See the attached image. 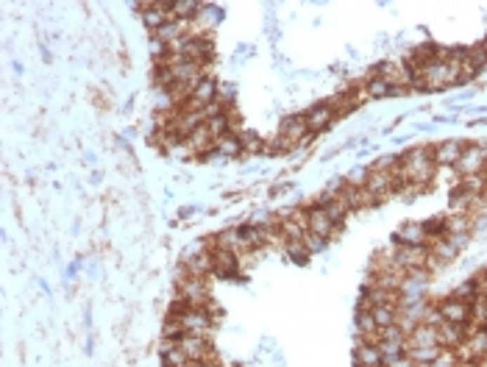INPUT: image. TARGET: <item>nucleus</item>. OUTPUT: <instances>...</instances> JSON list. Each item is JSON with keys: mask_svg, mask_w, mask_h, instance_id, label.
<instances>
[{"mask_svg": "<svg viewBox=\"0 0 487 367\" xmlns=\"http://www.w3.org/2000/svg\"><path fill=\"white\" fill-rule=\"evenodd\" d=\"M434 167L432 147H409L401 156V181L409 187H426L434 175Z\"/></svg>", "mask_w": 487, "mask_h": 367, "instance_id": "nucleus-1", "label": "nucleus"}, {"mask_svg": "<svg viewBox=\"0 0 487 367\" xmlns=\"http://www.w3.org/2000/svg\"><path fill=\"white\" fill-rule=\"evenodd\" d=\"M173 317L181 323V328H184V334H209V328H212V309H209V303L206 306H175L173 309Z\"/></svg>", "mask_w": 487, "mask_h": 367, "instance_id": "nucleus-2", "label": "nucleus"}, {"mask_svg": "<svg viewBox=\"0 0 487 367\" xmlns=\"http://www.w3.org/2000/svg\"><path fill=\"white\" fill-rule=\"evenodd\" d=\"M178 300H181V306H206L209 303L206 276H192L184 270L178 279Z\"/></svg>", "mask_w": 487, "mask_h": 367, "instance_id": "nucleus-3", "label": "nucleus"}, {"mask_svg": "<svg viewBox=\"0 0 487 367\" xmlns=\"http://www.w3.org/2000/svg\"><path fill=\"white\" fill-rule=\"evenodd\" d=\"M454 167H457L460 175H482V173H487V145L485 142L465 145V153L460 156V161Z\"/></svg>", "mask_w": 487, "mask_h": 367, "instance_id": "nucleus-4", "label": "nucleus"}, {"mask_svg": "<svg viewBox=\"0 0 487 367\" xmlns=\"http://www.w3.org/2000/svg\"><path fill=\"white\" fill-rule=\"evenodd\" d=\"M429 256H432L429 248H415V245H396V248H393V262H396L404 273L426 270Z\"/></svg>", "mask_w": 487, "mask_h": 367, "instance_id": "nucleus-5", "label": "nucleus"}, {"mask_svg": "<svg viewBox=\"0 0 487 367\" xmlns=\"http://www.w3.org/2000/svg\"><path fill=\"white\" fill-rule=\"evenodd\" d=\"M178 348L187 354L189 362H209V365H215V351L209 348V340L204 334H181L178 337Z\"/></svg>", "mask_w": 487, "mask_h": 367, "instance_id": "nucleus-6", "label": "nucleus"}, {"mask_svg": "<svg viewBox=\"0 0 487 367\" xmlns=\"http://www.w3.org/2000/svg\"><path fill=\"white\" fill-rule=\"evenodd\" d=\"M457 354V359L460 362H482V356L487 354V328H474V331H468V337H465V342L454 351Z\"/></svg>", "mask_w": 487, "mask_h": 367, "instance_id": "nucleus-7", "label": "nucleus"}, {"mask_svg": "<svg viewBox=\"0 0 487 367\" xmlns=\"http://www.w3.org/2000/svg\"><path fill=\"white\" fill-rule=\"evenodd\" d=\"M396 245L429 248V245H432V236H429V231H426L423 222H404V225L396 231Z\"/></svg>", "mask_w": 487, "mask_h": 367, "instance_id": "nucleus-8", "label": "nucleus"}, {"mask_svg": "<svg viewBox=\"0 0 487 367\" xmlns=\"http://www.w3.org/2000/svg\"><path fill=\"white\" fill-rule=\"evenodd\" d=\"M279 137H284L290 145H298V142H304L307 137H312V131H309V126H307V114H293V117H287V120L281 123Z\"/></svg>", "mask_w": 487, "mask_h": 367, "instance_id": "nucleus-9", "label": "nucleus"}, {"mask_svg": "<svg viewBox=\"0 0 487 367\" xmlns=\"http://www.w3.org/2000/svg\"><path fill=\"white\" fill-rule=\"evenodd\" d=\"M465 153V142H460V140H446V142H437V145L432 147V159H434V164H457L460 161V156Z\"/></svg>", "mask_w": 487, "mask_h": 367, "instance_id": "nucleus-10", "label": "nucleus"}, {"mask_svg": "<svg viewBox=\"0 0 487 367\" xmlns=\"http://www.w3.org/2000/svg\"><path fill=\"white\" fill-rule=\"evenodd\" d=\"M437 306H440V312H443V317H446L448 323L465 326V323H468V317H471V303L457 300L454 295H451V298H446V300H443V303H437Z\"/></svg>", "mask_w": 487, "mask_h": 367, "instance_id": "nucleus-11", "label": "nucleus"}, {"mask_svg": "<svg viewBox=\"0 0 487 367\" xmlns=\"http://www.w3.org/2000/svg\"><path fill=\"white\" fill-rule=\"evenodd\" d=\"M465 337H468L465 326H457V323H448V320L437 328V345L451 348V351H457V348L465 342Z\"/></svg>", "mask_w": 487, "mask_h": 367, "instance_id": "nucleus-12", "label": "nucleus"}, {"mask_svg": "<svg viewBox=\"0 0 487 367\" xmlns=\"http://www.w3.org/2000/svg\"><path fill=\"white\" fill-rule=\"evenodd\" d=\"M309 231L318 234V236H323V239H331V236L340 234V225H334L323 209L315 206V209H309Z\"/></svg>", "mask_w": 487, "mask_h": 367, "instance_id": "nucleus-13", "label": "nucleus"}, {"mask_svg": "<svg viewBox=\"0 0 487 367\" xmlns=\"http://www.w3.org/2000/svg\"><path fill=\"white\" fill-rule=\"evenodd\" d=\"M240 270V256L232 251H218L215 248V276L220 279H234Z\"/></svg>", "mask_w": 487, "mask_h": 367, "instance_id": "nucleus-14", "label": "nucleus"}, {"mask_svg": "<svg viewBox=\"0 0 487 367\" xmlns=\"http://www.w3.org/2000/svg\"><path fill=\"white\" fill-rule=\"evenodd\" d=\"M354 359L359 367H382L385 365V356H382V348L379 342H359L356 351H354Z\"/></svg>", "mask_w": 487, "mask_h": 367, "instance_id": "nucleus-15", "label": "nucleus"}, {"mask_svg": "<svg viewBox=\"0 0 487 367\" xmlns=\"http://www.w3.org/2000/svg\"><path fill=\"white\" fill-rule=\"evenodd\" d=\"M334 117H337V114H334V109H331L328 103H318V106H312V109L307 112V126H309L312 134H318V131L328 128V123H331Z\"/></svg>", "mask_w": 487, "mask_h": 367, "instance_id": "nucleus-16", "label": "nucleus"}, {"mask_svg": "<svg viewBox=\"0 0 487 367\" xmlns=\"http://www.w3.org/2000/svg\"><path fill=\"white\" fill-rule=\"evenodd\" d=\"M215 248L218 251H232V253H245V245H243V236H240V228H226L215 236Z\"/></svg>", "mask_w": 487, "mask_h": 367, "instance_id": "nucleus-17", "label": "nucleus"}, {"mask_svg": "<svg viewBox=\"0 0 487 367\" xmlns=\"http://www.w3.org/2000/svg\"><path fill=\"white\" fill-rule=\"evenodd\" d=\"M423 345H437V328L418 323V326H415V328L409 331L406 348H423Z\"/></svg>", "mask_w": 487, "mask_h": 367, "instance_id": "nucleus-18", "label": "nucleus"}, {"mask_svg": "<svg viewBox=\"0 0 487 367\" xmlns=\"http://www.w3.org/2000/svg\"><path fill=\"white\" fill-rule=\"evenodd\" d=\"M443 354V345H423V348H406V356L415 365H432Z\"/></svg>", "mask_w": 487, "mask_h": 367, "instance_id": "nucleus-19", "label": "nucleus"}, {"mask_svg": "<svg viewBox=\"0 0 487 367\" xmlns=\"http://www.w3.org/2000/svg\"><path fill=\"white\" fill-rule=\"evenodd\" d=\"M201 8L204 6L195 3V0H175V3H170V17H175V20H195Z\"/></svg>", "mask_w": 487, "mask_h": 367, "instance_id": "nucleus-20", "label": "nucleus"}, {"mask_svg": "<svg viewBox=\"0 0 487 367\" xmlns=\"http://www.w3.org/2000/svg\"><path fill=\"white\" fill-rule=\"evenodd\" d=\"M373 320L379 328H387V326H399V306L396 303H387V306H373Z\"/></svg>", "mask_w": 487, "mask_h": 367, "instance_id": "nucleus-21", "label": "nucleus"}, {"mask_svg": "<svg viewBox=\"0 0 487 367\" xmlns=\"http://www.w3.org/2000/svg\"><path fill=\"white\" fill-rule=\"evenodd\" d=\"M468 323H471V331L474 328H487V298L476 295L471 300V317H468Z\"/></svg>", "mask_w": 487, "mask_h": 367, "instance_id": "nucleus-22", "label": "nucleus"}, {"mask_svg": "<svg viewBox=\"0 0 487 367\" xmlns=\"http://www.w3.org/2000/svg\"><path fill=\"white\" fill-rule=\"evenodd\" d=\"M429 251H432V256L437 259L440 267L448 265V262H454V256H457V248H454L448 239H434V242L429 245Z\"/></svg>", "mask_w": 487, "mask_h": 367, "instance_id": "nucleus-23", "label": "nucleus"}, {"mask_svg": "<svg viewBox=\"0 0 487 367\" xmlns=\"http://www.w3.org/2000/svg\"><path fill=\"white\" fill-rule=\"evenodd\" d=\"M215 153L218 156H240L243 153V140L237 134H226L215 142Z\"/></svg>", "mask_w": 487, "mask_h": 367, "instance_id": "nucleus-24", "label": "nucleus"}, {"mask_svg": "<svg viewBox=\"0 0 487 367\" xmlns=\"http://www.w3.org/2000/svg\"><path fill=\"white\" fill-rule=\"evenodd\" d=\"M460 192H468V195H485L487 192V175H462V181H460V187H457Z\"/></svg>", "mask_w": 487, "mask_h": 367, "instance_id": "nucleus-25", "label": "nucleus"}, {"mask_svg": "<svg viewBox=\"0 0 487 367\" xmlns=\"http://www.w3.org/2000/svg\"><path fill=\"white\" fill-rule=\"evenodd\" d=\"M362 95H368V98H376V100H379V98L393 95V86H390L385 78H379V75H376V78H368V81H365Z\"/></svg>", "mask_w": 487, "mask_h": 367, "instance_id": "nucleus-26", "label": "nucleus"}, {"mask_svg": "<svg viewBox=\"0 0 487 367\" xmlns=\"http://www.w3.org/2000/svg\"><path fill=\"white\" fill-rule=\"evenodd\" d=\"M321 209H323L326 215H328V220L334 222V225H342V220H345V215H348V206L334 195L331 201H326V203H321Z\"/></svg>", "mask_w": 487, "mask_h": 367, "instance_id": "nucleus-27", "label": "nucleus"}, {"mask_svg": "<svg viewBox=\"0 0 487 367\" xmlns=\"http://www.w3.org/2000/svg\"><path fill=\"white\" fill-rule=\"evenodd\" d=\"M446 225H448V234H471V228H474V220H471V215H451L448 220H446Z\"/></svg>", "mask_w": 487, "mask_h": 367, "instance_id": "nucleus-28", "label": "nucleus"}, {"mask_svg": "<svg viewBox=\"0 0 487 367\" xmlns=\"http://www.w3.org/2000/svg\"><path fill=\"white\" fill-rule=\"evenodd\" d=\"M284 251H287V256H293L295 262H304V259L309 256V248H307L304 239H284Z\"/></svg>", "mask_w": 487, "mask_h": 367, "instance_id": "nucleus-29", "label": "nucleus"}, {"mask_svg": "<svg viewBox=\"0 0 487 367\" xmlns=\"http://www.w3.org/2000/svg\"><path fill=\"white\" fill-rule=\"evenodd\" d=\"M379 348H382L385 362H387V359H396V356H401V354H406V342H393V340H382V342H379Z\"/></svg>", "mask_w": 487, "mask_h": 367, "instance_id": "nucleus-30", "label": "nucleus"}, {"mask_svg": "<svg viewBox=\"0 0 487 367\" xmlns=\"http://www.w3.org/2000/svg\"><path fill=\"white\" fill-rule=\"evenodd\" d=\"M162 362L164 367H189V359H187V354L181 348H173L170 354H164Z\"/></svg>", "mask_w": 487, "mask_h": 367, "instance_id": "nucleus-31", "label": "nucleus"}, {"mask_svg": "<svg viewBox=\"0 0 487 367\" xmlns=\"http://www.w3.org/2000/svg\"><path fill=\"white\" fill-rule=\"evenodd\" d=\"M420 323H423V326H432V328H440V326L446 323V317H443V312H440V306H429Z\"/></svg>", "mask_w": 487, "mask_h": 367, "instance_id": "nucleus-32", "label": "nucleus"}, {"mask_svg": "<svg viewBox=\"0 0 487 367\" xmlns=\"http://www.w3.org/2000/svg\"><path fill=\"white\" fill-rule=\"evenodd\" d=\"M457 365H460V359H457V354L451 348H443V354L432 362V367H457Z\"/></svg>", "mask_w": 487, "mask_h": 367, "instance_id": "nucleus-33", "label": "nucleus"}, {"mask_svg": "<svg viewBox=\"0 0 487 367\" xmlns=\"http://www.w3.org/2000/svg\"><path fill=\"white\" fill-rule=\"evenodd\" d=\"M304 242H307V248H309V253H318V251H323L326 242L323 236H318V234H312V231H307V236H304Z\"/></svg>", "mask_w": 487, "mask_h": 367, "instance_id": "nucleus-34", "label": "nucleus"}, {"mask_svg": "<svg viewBox=\"0 0 487 367\" xmlns=\"http://www.w3.org/2000/svg\"><path fill=\"white\" fill-rule=\"evenodd\" d=\"M385 367H418V365H415V362H412L406 354H401V356H396V359H387V362H385Z\"/></svg>", "mask_w": 487, "mask_h": 367, "instance_id": "nucleus-35", "label": "nucleus"}, {"mask_svg": "<svg viewBox=\"0 0 487 367\" xmlns=\"http://www.w3.org/2000/svg\"><path fill=\"white\" fill-rule=\"evenodd\" d=\"M479 365H482V367H487V354H485V356H482V362H479Z\"/></svg>", "mask_w": 487, "mask_h": 367, "instance_id": "nucleus-36", "label": "nucleus"}]
</instances>
